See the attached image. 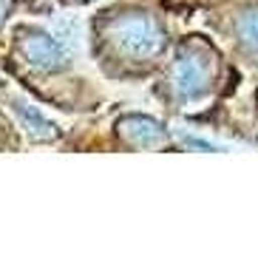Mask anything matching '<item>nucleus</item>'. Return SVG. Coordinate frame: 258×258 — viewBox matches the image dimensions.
I'll list each match as a JSON object with an SVG mask.
<instances>
[{
  "mask_svg": "<svg viewBox=\"0 0 258 258\" xmlns=\"http://www.w3.org/2000/svg\"><path fill=\"white\" fill-rule=\"evenodd\" d=\"M111 40L128 57H151L165 46V31L148 15H122L111 23Z\"/></svg>",
  "mask_w": 258,
  "mask_h": 258,
  "instance_id": "1",
  "label": "nucleus"
},
{
  "mask_svg": "<svg viewBox=\"0 0 258 258\" xmlns=\"http://www.w3.org/2000/svg\"><path fill=\"white\" fill-rule=\"evenodd\" d=\"M173 91L182 99H199L210 88V69L193 54H179L173 62Z\"/></svg>",
  "mask_w": 258,
  "mask_h": 258,
  "instance_id": "2",
  "label": "nucleus"
},
{
  "mask_svg": "<svg viewBox=\"0 0 258 258\" xmlns=\"http://www.w3.org/2000/svg\"><path fill=\"white\" fill-rule=\"evenodd\" d=\"M20 54H23V60L29 62L31 69H37V71H60L62 62H66L62 46L51 34H46V31L26 34L23 43H20Z\"/></svg>",
  "mask_w": 258,
  "mask_h": 258,
  "instance_id": "3",
  "label": "nucleus"
},
{
  "mask_svg": "<svg viewBox=\"0 0 258 258\" xmlns=\"http://www.w3.org/2000/svg\"><path fill=\"white\" fill-rule=\"evenodd\" d=\"M119 134L139 148H156V145L167 142L165 125L153 116H142V114H131L125 119H119Z\"/></svg>",
  "mask_w": 258,
  "mask_h": 258,
  "instance_id": "4",
  "label": "nucleus"
},
{
  "mask_svg": "<svg viewBox=\"0 0 258 258\" xmlns=\"http://www.w3.org/2000/svg\"><path fill=\"white\" fill-rule=\"evenodd\" d=\"M12 111H15V116L23 122V128L29 131L34 139H54V137H57V128H54L51 122L40 114L37 108H31L29 102H15Z\"/></svg>",
  "mask_w": 258,
  "mask_h": 258,
  "instance_id": "5",
  "label": "nucleus"
},
{
  "mask_svg": "<svg viewBox=\"0 0 258 258\" xmlns=\"http://www.w3.org/2000/svg\"><path fill=\"white\" fill-rule=\"evenodd\" d=\"M235 34H238V40H241L250 51L258 54V9H247V12L238 17Z\"/></svg>",
  "mask_w": 258,
  "mask_h": 258,
  "instance_id": "6",
  "label": "nucleus"
},
{
  "mask_svg": "<svg viewBox=\"0 0 258 258\" xmlns=\"http://www.w3.org/2000/svg\"><path fill=\"white\" fill-rule=\"evenodd\" d=\"M6 20V0H0V23Z\"/></svg>",
  "mask_w": 258,
  "mask_h": 258,
  "instance_id": "7",
  "label": "nucleus"
}]
</instances>
